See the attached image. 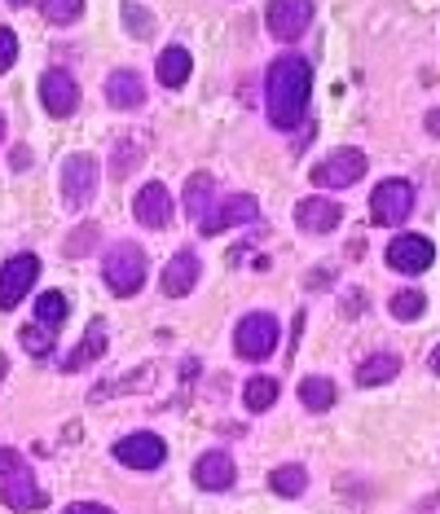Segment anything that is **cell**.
I'll return each mask as SVG.
<instances>
[{
  "mask_svg": "<svg viewBox=\"0 0 440 514\" xmlns=\"http://www.w3.org/2000/svg\"><path fill=\"white\" fill-rule=\"evenodd\" d=\"M124 18H128V27H132V36H137V40H146L154 31V22H150V14L141 5H124Z\"/></svg>",
  "mask_w": 440,
  "mask_h": 514,
  "instance_id": "cell-31",
  "label": "cell"
},
{
  "mask_svg": "<svg viewBox=\"0 0 440 514\" xmlns=\"http://www.w3.org/2000/svg\"><path fill=\"white\" fill-rule=\"evenodd\" d=\"M269 484L278 497H300L308 488V475H304V466H278V471L269 475Z\"/></svg>",
  "mask_w": 440,
  "mask_h": 514,
  "instance_id": "cell-25",
  "label": "cell"
},
{
  "mask_svg": "<svg viewBox=\"0 0 440 514\" xmlns=\"http://www.w3.org/2000/svg\"><path fill=\"white\" fill-rule=\"evenodd\" d=\"M313 22V0H269V31L278 40H300Z\"/></svg>",
  "mask_w": 440,
  "mask_h": 514,
  "instance_id": "cell-12",
  "label": "cell"
},
{
  "mask_svg": "<svg viewBox=\"0 0 440 514\" xmlns=\"http://www.w3.org/2000/svg\"><path fill=\"white\" fill-rule=\"evenodd\" d=\"M0 378H5V356H0Z\"/></svg>",
  "mask_w": 440,
  "mask_h": 514,
  "instance_id": "cell-37",
  "label": "cell"
},
{
  "mask_svg": "<svg viewBox=\"0 0 440 514\" xmlns=\"http://www.w3.org/2000/svg\"><path fill=\"white\" fill-rule=\"evenodd\" d=\"M396 374H401V356H392V352H379V356H370V361L357 365V383H361V387L392 383Z\"/></svg>",
  "mask_w": 440,
  "mask_h": 514,
  "instance_id": "cell-20",
  "label": "cell"
},
{
  "mask_svg": "<svg viewBox=\"0 0 440 514\" xmlns=\"http://www.w3.org/2000/svg\"><path fill=\"white\" fill-rule=\"evenodd\" d=\"M0 501H5L9 510H44L49 506V497L40 493L36 475H31V466L22 462V457L14 449H0Z\"/></svg>",
  "mask_w": 440,
  "mask_h": 514,
  "instance_id": "cell-2",
  "label": "cell"
},
{
  "mask_svg": "<svg viewBox=\"0 0 440 514\" xmlns=\"http://www.w3.org/2000/svg\"><path fill=\"white\" fill-rule=\"evenodd\" d=\"M0 137H5V115H0Z\"/></svg>",
  "mask_w": 440,
  "mask_h": 514,
  "instance_id": "cell-39",
  "label": "cell"
},
{
  "mask_svg": "<svg viewBox=\"0 0 440 514\" xmlns=\"http://www.w3.org/2000/svg\"><path fill=\"white\" fill-rule=\"evenodd\" d=\"M344 220V207L330 203V198H304L300 207H295V225L304 233H330Z\"/></svg>",
  "mask_w": 440,
  "mask_h": 514,
  "instance_id": "cell-16",
  "label": "cell"
},
{
  "mask_svg": "<svg viewBox=\"0 0 440 514\" xmlns=\"http://www.w3.org/2000/svg\"><path fill=\"white\" fill-rule=\"evenodd\" d=\"M432 260H436V247L423 233H401V238L388 242V264L396 273H427Z\"/></svg>",
  "mask_w": 440,
  "mask_h": 514,
  "instance_id": "cell-10",
  "label": "cell"
},
{
  "mask_svg": "<svg viewBox=\"0 0 440 514\" xmlns=\"http://www.w3.org/2000/svg\"><path fill=\"white\" fill-rule=\"evenodd\" d=\"M14 58H18V36L9 27H0V75L14 66Z\"/></svg>",
  "mask_w": 440,
  "mask_h": 514,
  "instance_id": "cell-32",
  "label": "cell"
},
{
  "mask_svg": "<svg viewBox=\"0 0 440 514\" xmlns=\"http://www.w3.org/2000/svg\"><path fill=\"white\" fill-rule=\"evenodd\" d=\"M432 370H436V374H440V348H436V352H432Z\"/></svg>",
  "mask_w": 440,
  "mask_h": 514,
  "instance_id": "cell-36",
  "label": "cell"
},
{
  "mask_svg": "<svg viewBox=\"0 0 440 514\" xmlns=\"http://www.w3.org/2000/svg\"><path fill=\"white\" fill-rule=\"evenodd\" d=\"M80 14H84V0H44V18L53 27H71V22H80Z\"/></svg>",
  "mask_w": 440,
  "mask_h": 514,
  "instance_id": "cell-28",
  "label": "cell"
},
{
  "mask_svg": "<svg viewBox=\"0 0 440 514\" xmlns=\"http://www.w3.org/2000/svg\"><path fill=\"white\" fill-rule=\"evenodd\" d=\"M212 189H216V181H212V172H194L190 181H185V211H190V216H198L203 220L207 211V203H212Z\"/></svg>",
  "mask_w": 440,
  "mask_h": 514,
  "instance_id": "cell-22",
  "label": "cell"
},
{
  "mask_svg": "<svg viewBox=\"0 0 440 514\" xmlns=\"http://www.w3.org/2000/svg\"><path fill=\"white\" fill-rule=\"evenodd\" d=\"M40 277V260L36 255H14V260H5V268H0V308H18L22 299H27V290L36 286Z\"/></svg>",
  "mask_w": 440,
  "mask_h": 514,
  "instance_id": "cell-7",
  "label": "cell"
},
{
  "mask_svg": "<svg viewBox=\"0 0 440 514\" xmlns=\"http://www.w3.org/2000/svg\"><path fill=\"white\" fill-rule=\"evenodd\" d=\"M93 242H97V225H80L75 229V238L66 242V255L75 260V255H84V247H93Z\"/></svg>",
  "mask_w": 440,
  "mask_h": 514,
  "instance_id": "cell-33",
  "label": "cell"
},
{
  "mask_svg": "<svg viewBox=\"0 0 440 514\" xmlns=\"http://www.w3.org/2000/svg\"><path fill=\"white\" fill-rule=\"evenodd\" d=\"M106 102L115 110H137L141 102H146V84H141L137 71H115L106 80Z\"/></svg>",
  "mask_w": 440,
  "mask_h": 514,
  "instance_id": "cell-18",
  "label": "cell"
},
{
  "mask_svg": "<svg viewBox=\"0 0 440 514\" xmlns=\"http://www.w3.org/2000/svg\"><path fill=\"white\" fill-rule=\"evenodd\" d=\"M115 457L124 466H132V471H154V466L168 457V444L150 431H137V435H124V440L115 444Z\"/></svg>",
  "mask_w": 440,
  "mask_h": 514,
  "instance_id": "cell-11",
  "label": "cell"
},
{
  "mask_svg": "<svg viewBox=\"0 0 440 514\" xmlns=\"http://www.w3.org/2000/svg\"><path fill=\"white\" fill-rule=\"evenodd\" d=\"M234 348H238L242 361H264V356H273V348H278V321H273L269 312H247L234 330Z\"/></svg>",
  "mask_w": 440,
  "mask_h": 514,
  "instance_id": "cell-4",
  "label": "cell"
},
{
  "mask_svg": "<svg viewBox=\"0 0 440 514\" xmlns=\"http://www.w3.org/2000/svg\"><path fill=\"white\" fill-rule=\"evenodd\" d=\"M102 352H106V321H93V326H88V334H84V343H80V348H75L71 356H66L62 370H66V374H80L84 365H93Z\"/></svg>",
  "mask_w": 440,
  "mask_h": 514,
  "instance_id": "cell-19",
  "label": "cell"
},
{
  "mask_svg": "<svg viewBox=\"0 0 440 514\" xmlns=\"http://www.w3.org/2000/svg\"><path fill=\"white\" fill-rule=\"evenodd\" d=\"M260 216V203L251 194H234V198H225L220 207H212L203 220H198V229L207 233V238H216V233H225V229H234V225H251V220Z\"/></svg>",
  "mask_w": 440,
  "mask_h": 514,
  "instance_id": "cell-9",
  "label": "cell"
},
{
  "mask_svg": "<svg viewBox=\"0 0 440 514\" xmlns=\"http://www.w3.org/2000/svg\"><path fill=\"white\" fill-rule=\"evenodd\" d=\"M194 484L207 488V493H225L229 484H234V462H229V453H203L194 462Z\"/></svg>",
  "mask_w": 440,
  "mask_h": 514,
  "instance_id": "cell-17",
  "label": "cell"
},
{
  "mask_svg": "<svg viewBox=\"0 0 440 514\" xmlns=\"http://www.w3.org/2000/svg\"><path fill=\"white\" fill-rule=\"evenodd\" d=\"M427 132H432V137H440V110H427Z\"/></svg>",
  "mask_w": 440,
  "mask_h": 514,
  "instance_id": "cell-35",
  "label": "cell"
},
{
  "mask_svg": "<svg viewBox=\"0 0 440 514\" xmlns=\"http://www.w3.org/2000/svg\"><path fill=\"white\" fill-rule=\"evenodd\" d=\"M62 194L71 207H88L97 194V159L93 154H71L62 163Z\"/></svg>",
  "mask_w": 440,
  "mask_h": 514,
  "instance_id": "cell-8",
  "label": "cell"
},
{
  "mask_svg": "<svg viewBox=\"0 0 440 514\" xmlns=\"http://www.w3.org/2000/svg\"><path fill=\"white\" fill-rule=\"evenodd\" d=\"M141 163V145L137 141H119L115 145V159H110V172L124 181V176H132V167Z\"/></svg>",
  "mask_w": 440,
  "mask_h": 514,
  "instance_id": "cell-30",
  "label": "cell"
},
{
  "mask_svg": "<svg viewBox=\"0 0 440 514\" xmlns=\"http://www.w3.org/2000/svg\"><path fill=\"white\" fill-rule=\"evenodd\" d=\"M22 348H27L31 356H49L53 352V339H58V330H49V326H40V321H31V326H22Z\"/></svg>",
  "mask_w": 440,
  "mask_h": 514,
  "instance_id": "cell-27",
  "label": "cell"
},
{
  "mask_svg": "<svg viewBox=\"0 0 440 514\" xmlns=\"http://www.w3.org/2000/svg\"><path fill=\"white\" fill-rule=\"evenodd\" d=\"M102 273L115 295H137L141 282H146V251L137 242H115L102 260Z\"/></svg>",
  "mask_w": 440,
  "mask_h": 514,
  "instance_id": "cell-3",
  "label": "cell"
},
{
  "mask_svg": "<svg viewBox=\"0 0 440 514\" xmlns=\"http://www.w3.org/2000/svg\"><path fill=\"white\" fill-rule=\"evenodd\" d=\"M198 273H203V264H198L194 251H176L168 268H163V295L168 299H185L198 282Z\"/></svg>",
  "mask_w": 440,
  "mask_h": 514,
  "instance_id": "cell-14",
  "label": "cell"
},
{
  "mask_svg": "<svg viewBox=\"0 0 440 514\" xmlns=\"http://www.w3.org/2000/svg\"><path fill=\"white\" fill-rule=\"evenodd\" d=\"M132 211H137V220L146 229H168L172 225V194L163 185H146L137 194V203H132Z\"/></svg>",
  "mask_w": 440,
  "mask_h": 514,
  "instance_id": "cell-15",
  "label": "cell"
},
{
  "mask_svg": "<svg viewBox=\"0 0 440 514\" xmlns=\"http://www.w3.org/2000/svg\"><path fill=\"white\" fill-rule=\"evenodd\" d=\"M308 97H313V71L304 58L282 53L269 66V80H264V106H269V124L273 128H300Z\"/></svg>",
  "mask_w": 440,
  "mask_h": 514,
  "instance_id": "cell-1",
  "label": "cell"
},
{
  "mask_svg": "<svg viewBox=\"0 0 440 514\" xmlns=\"http://www.w3.org/2000/svg\"><path fill=\"white\" fill-rule=\"evenodd\" d=\"M414 211V185L410 181H383L370 194V220L374 225H401Z\"/></svg>",
  "mask_w": 440,
  "mask_h": 514,
  "instance_id": "cell-6",
  "label": "cell"
},
{
  "mask_svg": "<svg viewBox=\"0 0 440 514\" xmlns=\"http://www.w3.org/2000/svg\"><path fill=\"white\" fill-rule=\"evenodd\" d=\"M190 71H194V62H190V53H185L181 44H172V49L159 53V84L181 88L185 80H190Z\"/></svg>",
  "mask_w": 440,
  "mask_h": 514,
  "instance_id": "cell-21",
  "label": "cell"
},
{
  "mask_svg": "<svg viewBox=\"0 0 440 514\" xmlns=\"http://www.w3.org/2000/svg\"><path fill=\"white\" fill-rule=\"evenodd\" d=\"M62 514H115L110 506H97V501H75V506H66Z\"/></svg>",
  "mask_w": 440,
  "mask_h": 514,
  "instance_id": "cell-34",
  "label": "cell"
},
{
  "mask_svg": "<svg viewBox=\"0 0 440 514\" xmlns=\"http://www.w3.org/2000/svg\"><path fill=\"white\" fill-rule=\"evenodd\" d=\"M40 102L53 119H66L75 106H80V84H75L62 66H53V71H44V80H40Z\"/></svg>",
  "mask_w": 440,
  "mask_h": 514,
  "instance_id": "cell-13",
  "label": "cell"
},
{
  "mask_svg": "<svg viewBox=\"0 0 440 514\" xmlns=\"http://www.w3.org/2000/svg\"><path fill=\"white\" fill-rule=\"evenodd\" d=\"M242 400H247L251 413L273 409V400H278V383H273V378H251L247 391H242Z\"/></svg>",
  "mask_w": 440,
  "mask_h": 514,
  "instance_id": "cell-26",
  "label": "cell"
},
{
  "mask_svg": "<svg viewBox=\"0 0 440 514\" xmlns=\"http://www.w3.org/2000/svg\"><path fill=\"white\" fill-rule=\"evenodd\" d=\"M423 308H427L423 290H401V295H392V317H396V321H414V317H423Z\"/></svg>",
  "mask_w": 440,
  "mask_h": 514,
  "instance_id": "cell-29",
  "label": "cell"
},
{
  "mask_svg": "<svg viewBox=\"0 0 440 514\" xmlns=\"http://www.w3.org/2000/svg\"><path fill=\"white\" fill-rule=\"evenodd\" d=\"M9 5H31V0H9Z\"/></svg>",
  "mask_w": 440,
  "mask_h": 514,
  "instance_id": "cell-38",
  "label": "cell"
},
{
  "mask_svg": "<svg viewBox=\"0 0 440 514\" xmlns=\"http://www.w3.org/2000/svg\"><path fill=\"white\" fill-rule=\"evenodd\" d=\"M300 400H304V409L326 413L339 400V387L330 383V378H304V383H300Z\"/></svg>",
  "mask_w": 440,
  "mask_h": 514,
  "instance_id": "cell-23",
  "label": "cell"
},
{
  "mask_svg": "<svg viewBox=\"0 0 440 514\" xmlns=\"http://www.w3.org/2000/svg\"><path fill=\"white\" fill-rule=\"evenodd\" d=\"M36 321H40V326H49V330L62 326V321H66V295H62V290H44V295L36 299Z\"/></svg>",
  "mask_w": 440,
  "mask_h": 514,
  "instance_id": "cell-24",
  "label": "cell"
},
{
  "mask_svg": "<svg viewBox=\"0 0 440 514\" xmlns=\"http://www.w3.org/2000/svg\"><path fill=\"white\" fill-rule=\"evenodd\" d=\"M361 176H366V154L352 150V145L335 150L326 163L313 167V185H322V189H348V185H357Z\"/></svg>",
  "mask_w": 440,
  "mask_h": 514,
  "instance_id": "cell-5",
  "label": "cell"
}]
</instances>
